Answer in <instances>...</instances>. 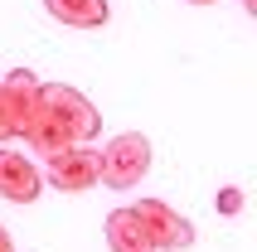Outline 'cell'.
<instances>
[{
    "label": "cell",
    "instance_id": "cell-1",
    "mask_svg": "<svg viewBox=\"0 0 257 252\" xmlns=\"http://www.w3.org/2000/svg\"><path fill=\"white\" fill-rule=\"evenodd\" d=\"M102 155V184L107 189H136L146 180V170H151V141L141 131H121V136L107 141V151Z\"/></svg>",
    "mask_w": 257,
    "mask_h": 252
},
{
    "label": "cell",
    "instance_id": "cell-2",
    "mask_svg": "<svg viewBox=\"0 0 257 252\" xmlns=\"http://www.w3.org/2000/svg\"><path fill=\"white\" fill-rule=\"evenodd\" d=\"M39 102L58 116V126L68 131L73 141H97L102 136V112L68 83H39Z\"/></svg>",
    "mask_w": 257,
    "mask_h": 252
},
{
    "label": "cell",
    "instance_id": "cell-3",
    "mask_svg": "<svg viewBox=\"0 0 257 252\" xmlns=\"http://www.w3.org/2000/svg\"><path fill=\"white\" fill-rule=\"evenodd\" d=\"M136 213V223L146 228V238L156 252H185L194 247V223H189L185 213H175L165 199H141V204H131Z\"/></svg>",
    "mask_w": 257,
    "mask_h": 252
},
{
    "label": "cell",
    "instance_id": "cell-4",
    "mask_svg": "<svg viewBox=\"0 0 257 252\" xmlns=\"http://www.w3.org/2000/svg\"><path fill=\"white\" fill-rule=\"evenodd\" d=\"M49 184L58 194H83L92 184H102V155L78 141V146H63L58 155H49Z\"/></svg>",
    "mask_w": 257,
    "mask_h": 252
},
{
    "label": "cell",
    "instance_id": "cell-5",
    "mask_svg": "<svg viewBox=\"0 0 257 252\" xmlns=\"http://www.w3.org/2000/svg\"><path fill=\"white\" fill-rule=\"evenodd\" d=\"M34 107H39V78L29 68H15L0 78V116H5V131H10V141L25 136L29 116H34Z\"/></svg>",
    "mask_w": 257,
    "mask_h": 252
},
{
    "label": "cell",
    "instance_id": "cell-6",
    "mask_svg": "<svg viewBox=\"0 0 257 252\" xmlns=\"http://www.w3.org/2000/svg\"><path fill=\"white\" fill-rule=\"evenodd\" d=\"M44 194V175L34 170L25 151H5L0 146V199H10V204H34Z\"/></svg>",
    "mask_w": 257,
    "mask_h": 252
},
{
    "label": "cell",
    "instance_id": "cell-7",
    "mask_svg": "<svg viewBox=\"0 0 257 252\" xmlns=\"http://www.w3.org/2000/svg\"><path fill=\"white\" fill-rule=\"evenodd\" d=\"M44 10L68 29H102L112 20V5L107 0H44Z\"/></svg>",
    "mask_w": 257,
    "mask_h": 252
},
{
    "label": "cell",
    "instance_id": "cell-8",
    "mask_svg": "<svg viewBox=\"0 0 257 252\" xmlns=\"http://www.w3.org/2000/svg\"><path fill=\"white\" fill-rule=\"evenodd\" d=\"M20 141H25V146H34L39 155H58L63 146H78V141H73L68 131L58 126V116L49 112L44 102L34 107V116H29V126H25V136H20Z\"/></svg>",
    "mask_w": 257,
    "mask_h": 252
},
{
    "label": "cell",
    "instance_id": "cell-9",
    "mask_svg": "<svg viewBox=\"0 0 257 252\" xmlns=\"http://www.w3.org/2000/svg\"><path fill=\"white\" fill-rule=\"evenodd\" d=\"M107 247H112V252H156L131 209H112V213H107Z\"/></svg>",
    "mask_w": 257,
    "mask_h": 252
},
{
    "label": "cell",
    "instance_id": "cell-10",
    "mask_svg": "<svg viewBox=\"0 0 257 252\" xmlns=\"http://www.w3.org/2000/svg\"><path fill=\"white\" fill-rule=\"evenodd\" d=\"M214 209H218V213H228V218H233V213H243V189H218Z\"/></svg>",
    "mask_w": 257,
    "mask_h": 252
},
{
    "label": "cell",
    "instance_id": "cell-11",
    "mask_svg": "<svg viewBox=\"0 0 257 252\" xmlns=\"http://www.w3.org/2000/svg\"><path fill=\"white\" fill-rule=\"evenodd\" d=\"M0 252H15V242H10V233L0 228Z\"/></svg>",
    "mask_w": 257,
    "mask_h": 252
},
{
    "label": "cell",
    "instance_id": "cell-12",
    "mask_svg": "<svg viewBox=\"0 0 257 252\" xmlns=\"http://www.w3.org/2000/svg\"><path fill=\"white\" fill-rule=\"evenodd\" d=\"M0 141H10V131H5V116H0Z\"/></svg>",
    "mask_w": 257,
    "mask_h": 252
},
{
    "label": "cell",
    "instance_id": "cell-13",
    "mask_svg": "<svg viewBox=\"0 0 257 252\" xmlns=\"http://www.w3.org/2000/svg\"><path fill=\"white\" fill-rule=\"evenodd\" d=\"M189 5H218V0H189Z\"/></svg>",
    "mask_w": 257,
    "mask_h": 252
},
{
    "label": "cell",
    "instance_id": "cell-14",
    "mask_svg": "<svg viewBox=\"0 0 257 252\" xmlns=\"http://www.w3.org/2000/svg\"><path fill=\"white\" fill-rule=\"evenodd\" d=\"M243 5H247V10H257V0H243Z\"/></svg>",
    "mask_w": 257,
    "mask_h": 252
}]
</instances>
